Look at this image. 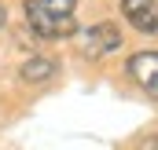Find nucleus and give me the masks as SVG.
I'll return each mask as SVG.
<instances>
[{
	"instance_id": "obj_6",
	"label": "nucleus",
	"mask_w": 158,
	"mask_h": 150,
	"mask_svg": "<svg viewBox=\"0 0 158 150\" xmlns=\"http://www.w3.org/2000/svg\"><path fill=\"white\" fill-rule=\"evenodd\" d=\"M0 26H4V7H0Z\"/></svg>"
},
{
	"instance_id": "obj_3",
	"label": "nucleus",
	"mask_w": 158,
	"mask_h": 150,
	"mask_svg": "<svg viewBox=\"0 0 158 150\" xmlns=\"http://www.w3.org/2000/svg\"><path fill=\"white\" fill-rule=\"evenodd\" d=\"M125 70H129V77H132L151 99H158V51H136V55L125 62Z\"/></svg>"
},
{
	"instance_id": "obj_5",
	"label": "nucleus",
	"mask_w": 158,
	"mask_h": 150,
	"mask_svg": "<svg viewBox=\"0 0 158 150\" xmlns=\"http://www.w3.org/2000/svg\"><path fill=\"white\" fill-rule=\"evenodd\" d=\"M55 70H59V62H55V59H48V55H37V59L22 62V70H19V77L33 84V81H52V77H55Z\"/></svg>"
},
{
	"instance_id": "obj_4",
	"label": "nucleus",
	"mask_w": 158,
	"mask_h": 150,
	"mask_svg": "<svg viewBox=\"0 0 158 150\" xmlns=\"http://www.w3.org/2000/svg\"><path fill=\"white\" fill-rule=\"evenodd\" d=\"M121 15L140 33H158V0H121Z\"/></svg>"
},
{
	"instance_id": "obj_1",
	"label": "nucleus",
	"mask_w": 158,
	"mask_h": 150,
	"mask_svg": "<svg viewBox=\"0 0 158 150\" xmlns=\"http://www.w3.org/2000/svg\"><path fill=\"white\" fill-rule=\"evenodd\" d=\"M26 22L48 40L77 33V0H26Z\"/></svg>"
},
{
	"instance_id": "obj_2",
	"label": "nucleus",
	"mask_w": 158,
	"mask_h": 150,
	"mask_svg": "<svg viewBox=\"0 0 158 150\" xmlns=\"http://www.w3.org/2000/svg\"><path fill=\"white\" fill-rule=\"evenodd\" d=\"M77 48H81L85 59H103V55L121 48V30L114 22H96V26L77 33Z\"/></svg>"
}]
</instances>
